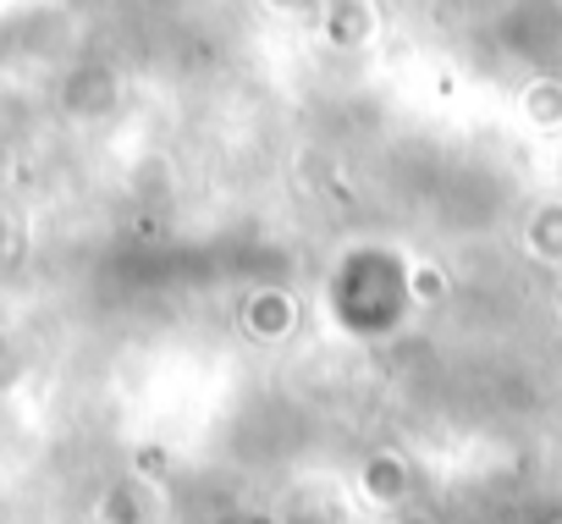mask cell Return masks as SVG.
Instances as JSON below:
<instances>
[{"instance_id":"cell-1","label":"cell","mask_w":562,"mask_h":524,"mask_svg":"<svg viewBox=\"0 0 562 524\" xmlns=\"http://www.w3.org/2000/svg\"><path fill=\"white\" fill-rule=\"evenodd\" d=\"M557 310H562V288H557Z\"/></svg>"}]
</instances>
